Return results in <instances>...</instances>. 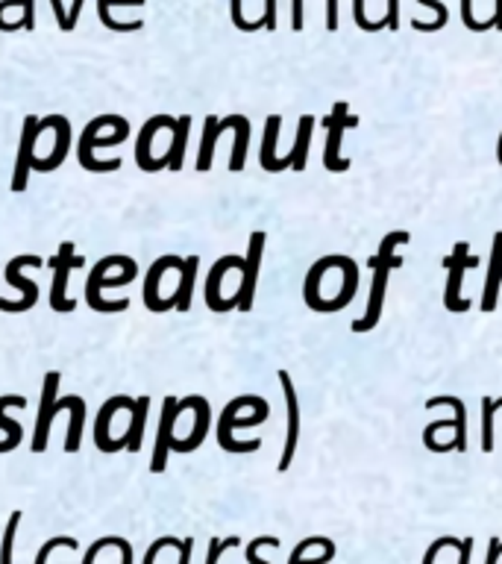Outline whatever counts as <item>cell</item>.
<instances>
[{
  "instance_id": "obj_22",
  "label": "cell",
  "mask_w": 502,
  "mask_h": 564,
  "mask_svg": "<svg viewBox=\"0 0 502 564\" xmlns=\"http://www.w3.org/2000/svg\"><path fill=\"white\" fill-rule=\"evenodd\" d=\"M148 412H150V397H138L132 400L129 405V438H127V450L129 453H138L141 444H144V424H148Z\"/></svg>"
},
{
  "instance_id": "obj_37",
  "label": "cell",
  "mask_w": 502,
  "mask_h": 564,
  "mask_svg": "<svg viewBox=\"0 0 502 564\" xmlns=\"http://www.w3.org/2000/svg\"><path fill=\"white\" fill-rule=\"evenodd\" d=\"M50 6H53V15H56L59 30H62V33H68V12H65L62 0H50Z\"/></svg>"
},
{
  "instance_id": "obj_6",
  "label": "cell",
  "mask_w": 502,
  "mask_h": 564,
  "mask_svg": "<svg viewBox=\"0 0 502 564\" xmlns=\"http://www.w3.org/2000/svg\"><path fill=\"white\" fill-rule=\"evenodd\" d=\"M59 395V371H50L45 376L42 385V405H38V417H36V432H33V453H45L47 441H50V424L65 405H68V397L56 400Z\"/></svg>"
},
{
  "instance_id": "obj_8",
  "label": "cell",
  "mask_w": 502,
  "mask_h": 564,
  "mask_svg": "<svg viewBox=\"0 0 502 564\" xmlns=\"http://www.w3.org/2000/svg\"><path fill=\"white\" fill-rule=\"evenodd\" d=\"M467 251H470L467 241H458L453 256L444 261L446 271H449V285H446V292H444V303H446L449 312H467V306H470V300L458 297V292H461V280H465V271L479 265V259L467 256Z\"/></svg>"
},
{
  "instance_id": "obj_26",
  "label": "cell",
  "mask_w": 502,
  "mask_h": 564,
  "mask_svg": "<svg viewBox=\"0 0 502 564\" xmlns=\"http://www.w3.org/2000/svg\"><path fill=\"white\" fill-rule=\"evenodd\" d=\"M189 129H191V118L182 115L177 118V127L170 133V148H168V168L170 170H179L185 162V141H189Z\"/></svg>"
},
{
  "instance_id": "obj_42",
  "label": "cell",
  "mask_w": 502,
  "mask_h": 564,
  "mask_svg": "<svg viewBox=\"0 0 502 564\" xmlns=\"http://www.w3.org/2000/svg\"><path fill=\"white\" fill-rule=\"evenodd\" d=\"M499 553H502V541L499 538H491V547H487V564H497Z\"/></svg>"
},
{
  "instance_id": "obj_18",
  "label": "cell",
  "mask_w": 502,
  "mask_h": 564,
  "mask_svg": "<svg viewBox=\"0 0 502 564\" xmlns=\"http://www.w3.org/2000/svg\"><path fill=\"white\" fill-rule=\"evenodd\" d=\"M12 405L24 409V405H26L24 395H4V397H0V429H6V441H0V453L15 450L18 444H21V438H24L21 424H15L12 417H6V409H12Z\"/></svg>"
},
{
  "instance_id": "obj_16",
  "label": "cell",
  "mask_w": 502,
  "mask_h": 564,
  "mask_svg": "<svg viewBox=\"0 0 502 564\" xmlns=\"http://www.w3.org/2000/svg\"><path fill=\"white\" fill-rule=\"evenodd\" d=\"M182 265V259L177 256H162L159 261H153L150 271H148V280H144V303H148L150 312H168L170 306L162 300V294H159V285H162V277L168 268H177Z\"/></svg>"
},
{
  "instance_id": "obj_17",
  "label": "cell",
  "mask_w": 502,
  "mask_h": 564,
  "mask_svg": "<svg viewBox=\"0 0 502 564\" xmlns=\"http://www.w3.org/2000/svg\"><path fill=\"white\" fill-rule=\"evenodd\" d=\"M232 129V115L218 121L215 115L206 118L203 124V141H200V156H197V170H209L211 168V159H215V141L220 138V133H227Z\"/></svg>"
},
{
  "instance_id": "obj_5",
  "label": "cell",
  "mask_w": 502,
  "mask_h": 564,
  "mask_svg": "<svg viewBox=\"0 0 502 564\" xmlns=\"http://www.w3.org/2000/svg\"><path fill=\"white\" fill-rule=\"evenodd\" d=\"M24 268H45V261L42 256H36V253H26V256H15L6 265V280L12 288H18L21 292V300H0V309L9 312V314H15V312H26V309H33L36 306V300H38V288L24 277Z\"/></svg>"
},
{
  "instance_id": "obj_31",
  "label": "cell",
  "mask_w": 502,
  "mask_h": 564,
  "mask_svg": "<svg viewBox=\"0 0 502 564\" xmlns=\"http://www.w3.org/2000/svg\"><path fill=\"white\" fill-rule=\"evenodd\" d=\"M56 547H68V549H77V541H74V538L71 535H56V538H50V541L42 547V549H38V553H36V564H47V556L53 553V549H56Z\"/></svg>"
},
{
  "instance_id": "obj_11",
  "label": "cell",
  "mask_w": 502,
  "mask_h": 564,
  "mask_svg": "<svg viewBox=\"0 0 502 564\" xmlns=\"http://www.w3.org/2000/svg\"><path fill=\"white\" fill-rule=\"evenodd\" d=\"M38 118L26 115L24 118V129H21V144H18V156H15V174H12V191H24L26 179H30L33 159H36V141H38Z\"/></svg>"
},
{
  "instance_id": "obj_33",
  "label": "cell",
  "mask_w": 502,
  "mask_h": 564,
  "mask_svg": "<svg viewBox=\"0 0 502 564\" xmlns=\"http://www.w3.org/2000/svg\"><path fill=\"white\" fill-rule=\"evenodd\" d=\"M259 547H280V538H273V535H261V538H256V541H250V547H247V561L250 564H268V561H259Z\"/></svg>"
},
{
  "instance_id": "obj_21",
  "label": "cell",
  "mask_w": 502,
  "mask_h": 564,
  "mask_svg": "<svg viewBox=\"0 0 502 564\" xmlns=\"http://www.w3.org/2000/svg\"><path fill=\"white\" fill-rule=\"evenodd\" d=\"M209 421H211V415H209V403H206L203 397H197V421H194L191 436H189V438H177L174 444H170V450L191 453V450L200 447L203 438H206V432H209Z\"/></svg>"
},
{
  "instance_id": "obj_3",
  "label": "cell",
  "mask_w": 502,
  "mask_h": 564,
  "mask_svg": "<svg viewBox=\"0 0 502 564\" xmlns=\"http://www.w3.org/2000/svg\"><path fill=\"white\" fill-rule=\"evenodd\" d=\"M118 261H121V256H106L88 273V280H86V303L95 312H124L129 306V300H103V285L121 288V285L136 280V273H138V268H129V271L121 273V277H109V271L118 265Z\"/></svg>"
},
{
  "instance_id": "obj_32",
  "label": "cell",
  "mask_w": 502,
  "mask_h": 564,
  "mask_svg": "<svg viewBox=\"0 0 502 564\" xmlns=\"http://www.w3.org/2000/svg\"><path fill=\"white\" fill-rule=\"evenodd\" d=\"M323 538H306V541H302L300 547H294L291 549V561L288 564H326L329 559H314V561H302V556H306V549L309 547H314V544H321Z\"/></svg>"
},
{
  "instance_id": "obj_10",
  "label": "cell",
  "mask_w": 502,
  "mask_h": 564,
  "mask_svg": "<svg viewBox=\"0 0 502 564\" xmlns=\"http://www.w3.org/2000/svg\"><path fill=\"white\" fill-rule=\"evenodd\" d=\"M177 412H179V400L165 397L162 415H159V429H156V447L150 458L153 474H162L168 467V453H170V444H174V429H177Z\"/></svg>"
},
{
  "instance_id": "obj_38",
  "label": "cell",
  "mask_w": 502,
  "mask_h": 564,
  "mask_svg": "<svg viewBox=\"0 0 502 564\" xmlns=\"http://www.w3.org/2000/svg\"><path fill=\"white\" fill-rule=\"evenodd\" d=\"M177 549H179V564H189L191 561V549H194V538H185V541H179Z\"/></svg>"
},
{
  "instance_id": "obj_36",
  "label": "cell",
  "mask_w": 502,
  "mask_h": 564,
  "mask_svg": "<svg viewBox=\"0 0 502 564\" xmlns=\"http://www.w3.org/2000/svg\"><path fill=\"white\" fill-rule=\"evenodd\" d=\"M21 27L30 33L36 27V6L33 0H24V12H21Z\"/></svg>"
},
{
  "instance_id": "obj_1",
  "label": "cell",
  "mask_w": 502,
  "mask_h": 564,
  "mask_svg": "<svg viewBox=\"0 0 502 564\" xmlns=\"http://www.w3.org/2000/svg\"><path fill=\"white\" fill-rule=\"evenodd\" d=\"M408 239H412V235L403 232V230L385 235V241H382L379 253L370 259V268H374V288H370V300H367L364 318H355V321H353V333H367V330H374V326L379 323V318H382V303H385L388 273H391L394 268L403 265V259H400V256H391V251H394L396 244L408 241Z\"/></svg>"
},
{
  "instance_id": "obj_24",
  "label": "cell",
  "mask_w": 502,
  "mask_h": 564,
  "mask_svg": "<svg viewBox=\"0 0 502 564\" xmlns=\"http://www.w3.org/2000/svg\"><path fill=\"white\" fill-rule=\"evenodd\" d=\"M68 412H71V424H68V436H65V453H77L79 441H83V421H86L83 397L68 395Z\"/></svg>"
},
{
  "instance_id": "obj_20",
  "label": "cell",
  "mask_w": 502,
  "mask_h": 564,
  "mask_svg": "<svg viewBox=\"0 0 502 564\" xmlns=\"http://www.w3.org/2000/svg\"><path fill=\"white\" fill-rule=\"evenodd\" d=\"M132 400L129 397H112L103 403V409L97 412V424H95V444L97 450L109 453V426H112V417L121 412V409H129Z\"/></svg>"
},
{
  "instance_id": "obj_4",
  "label": "cell",
  "mask_w": 502,
  "mask_h": 564,
  "mask_svg": "<svg viewBox=\"0 0 502 564\" xmlns=\"http://www.w3.org/2000/svg\"><path fill=\"white\" fill-rule=\"evenodd\" d=\"M247 403V397H238L232 400L227 409L220 412V424H218V444L227 453H253L261 447V441H235L232 438V429H241V426H256L261 421H268L271 412H259L253 417H238V412H241V405Z\"/></svg>"
},
{
  "instance_id": "obj_35",
  "label": "cell",
  "mask_w": 502,
  "mask_h": 564,
  "mask_svg": "<svg viewBox=\"0 0 502 564\" xmlns=\"http://www.w3.org/2000/svg\"><path fill=\"white\" fill-rule=\"evenodd\" d=\"M458 544H461V541H456V538H438V541H435V544L426 549V556H423V564H432L435 556H438L444 547H458Z\"/></svg>"
},
{
  "instance_id": "obj_14",
  "label": "cell",
  "mask_w": 502,
  "mask_h": 564,
  "mask_svg": "<svg viewBox=\"0 0 502 564\" xmlns=\"http://www.w3.org/2000/svg\"><path fill=\"white\" fill-rule=\"evenodd\" d=\"M244 265V259H238V256H223L215 268L209 271V280H206V306L211 312H230L235 306V300H223L220 297V282L223 277H227L230 271L235 268H241Z\"/></svg>"
},
{
  "instance_id": "obj_9",
  "label": "cell",
  "mask_w": 502,
  "mask_h": 564,
  "mask_svg": "<svg viewBox=\"0 0 502 564\" xmlns=\"http://www.w3.org/2000/svg\"><path fill=\"white\" fill-rule=\"evenodd\" d=\"M261 253H264V232H253L247 259H244V265H241V285H238V292H235V309H241V312L253 309L256 280H259V268H261Z\"/></svg>"
},
{
  "instance_id": "obj_28",
  "label": "cell",
  "mask_w": 502,
  "mask_h": 564,
  "mask_svg": "<svg viewBox=\"0 0 502 564\" xmlns=\"http://www.w3.org/2000/svg\"><path fill=\"white\" fill-rule=\"evenodd\" d=\"M276 136H280V115H271L264 124V144H261V168L276 170Z\"/></svg>"
},
{
  "instance_id": "obj_7",
  "label": "cell",
  "mask_w": 502,
  "mask_h": 564,
  "mask_svg": "<svg viewBox=\"0 0 502 564\" xmlns=\"http://www.w3.org/2000/svg\"><path fill=\"white\" fill-rule=\"evenodd\" d=\"M83 265V259L74 256V244L71 241H65L59 247V256L53 259V288H50V306L56 309V312H74V300L68 297V277H71V271Z\"/></svg>"
},
{
  "instance_id": "obj_40",
  "label": "cell",
  "mask_w": 502,
  "mask_h": 564,
  "mask_svg": "<svg viewBox=\"0 0 502 564\" xmlns=\"http://www.w3.org/2000/svg\"><path fill=\"white\" fill-rule=\"evenodd\" d=\"M83 4H86V0H74V4H71V12H68V30H74V27H77L79 12H83Z\"/></svg>"
},
{
  "instance_id": "obj_39",
  "label": "cell",
  "mask_w": 502,
  "mask_h": 564,
  "mask_svg": "<svg viewBox=\"0 0 502 564\" xmlns=\"http://www.w3.org/2000/svg\"><path fill=\"white\" fill-rule=\"evenodd\" d=\"M232 24H235L238 30L247 33V21L241 18V0H232Z\"/></svg>"
},
{
  "instance_id": "obj_34",
  "label": "cell",
  "mask_w": 502,
  "mask_h": 564,
  "mask_svg": "<svg viewBox=\"0 0 502 564\" xmlns=\"http://www.w3.org/2000/svg\"><path fill=\"white\" fill-rule=\"evenodd\" d=\"M177 544H179L177 538H159V541H153V544H150L148 553H144V564H156V556L162 553L165 547H177Z\"/></svg>"
},
{
  "instance_id": "obj_2",
  "label": "cell",
  "mask_w": 502,
  "mask_h": 564,
  "mask_svg": "<svg viewBox=\"0 0 502 564\" xmlns=\"http://www.w3.org/2000/svg\"><path fill=\"white\" fill-rule=\"evenodd\" d=\"M109 124V115H100L95 118L86 129H83V136H79V144H77V159L79 165H83L86 170H91V174H109V170H118L121 168V159H97L95 150L97 148H109V144H121L127 141L129 136V124L124 127H118L112 136H106L100 138V129Z\"/></svg>"
},
{
  "instance_id": "obj_27",
  "label": "cell",
  "mask_w": 502,
  "mask_h": 564,
  "mask_svg": "<svg viewBox=\"0 0 502 564\" xmlns=\"http://www.w3.org/2000/svg\"><path fill=\"white\" fill-rule=\"evenodd\" d=\"M247 138H250V121L244 115H235V148L230 156V170H241L247 159Z\"/></svg>"
},
{
  "instance_id": "obj_23",
  "label": "cell",
  "mask_w": 502,
  "mask_h": 564,
  "mask_svg": "<svg viewBox=\"0 0 502 564\" xmlns=\"http://www.w3.org/2000/svg\"><path fill=\"white\" fill-rule=\"evenodd\" d=\"M197 268H200V256H189L179 268V288H177V306L179 312L191 309V297H194V280H197Z\"/></svg>"
},
{
  "instance_id": "obj_12",
  "label": "cell",
  "mask_w": 502,
  "mask_h": 564,
  "mask_svg": "<svg viewBox=\"0 0 502 564\" xmlns=\"http://www.w3.org/2000/svg\"><path fill=\"white\" fill-rule=\"evenodd\" d=\"M280 383H282V391H285V405H288V438H285V450H282V458H280V470L285 474L291 458L297 453V438H300V400H297V391H294V383H291L288 371H280Z\"/></svg>"
},
{
  "instance_id": "obj_29",
  "label": "cell",
  "mask_w": 502,
  "mask_h": 564,
  "mask_svg": "<svg viewBox=\"0 0 502 564\" xmlns=\"http://www.w3.org/2000/svg\"><path fill=\"white\" fill-rule=\"evenodd\" d=\"M21 508H15L9 515V523L4 529V541H0V564H12V549H15V535H18V527H21Z\"/></svg>"
},
{
  "instance_id": "obj_41",
  "label": "cell",
  "mask_w": 502,
  "mask_h": 564,
  "mask_svg": "<svg viewBox=\"0 0 502 564\" xmlns=\"http://www.w3.org/2000/svg\"><path fill=\"white\" fill-rule=\"evenodd\" d=\"M461 556H458V564H470V553H473V538H465V541H461Z\"/></svg>"
},
{
  "instance_id": "obj_19",
  "label": "cell",
  "mask_w": 502,
  "mask_h": 564,
  "mask_svg": "<svg viewBox=\"0 0 502 564\" xmlns=\"http://www.w3.org/2000/svg\"><path fill=\"white\" fill-rule=\"evenodd\" d=\"M53 124H56V144H53V153L47 159L36 162L33 168L42 170V174H50V170H56L62 165V159L68 156V144H71V127H68V118L62 115H53Z\"/></svg>"
},
{
  "instance_id": "obj_25",
  "label": "cell",
  "mask_w": 502,
  "mask_h": 564,
  "mask_svg": "<svg viewBox=\"0 0 502 564\" xmlns=\"http://www.w3.org/2000/svg\"><path fill=\"white\" fill-rule=\"evenodd\" d=\"M502 280V232H497L494 239V253H491V273H487V292L482 300V309L485 312H494L497 309V288Z\"/></svg>"
},
{
  "instance_id": "obj_30",
  "label": "cell",
  "mask_w": 502,
  "mask_h": 564,
  "mask_svg": "<svg viewBox=\"0 0 502 564\" xmlns=\"http://www.w3.org/2000/svg\"><path fill=\"white\" fill-rule=\"evenodd\" d=\"M238 544H241V538H223V541H220V538H211V541H209V553H206V564H218L220 561V556L223 553H227V549H235Z\"/></svg>"
},
{
  "instance_id": "obj_15",
  "label": "cell",
  "mask_w": 502,
  "mask_h": 564,
  "mask_svg": "<svg viewBox=\"0 0 502 564\" xmlns=\"http://www.w3.org/2000/svg\"><path fill=\"white\" fill-rule=\"evenodd\" d=\"M355 124V118L350 115L347 118V103H338V107L333 109V115L326 118V133H329V141H326V153H323V162L329 170H347V165H341L335 159V148H341V136H343V129L353 127Z\"/></svg>"
},
{
  "instance_id": "obj_13",
  "label": "cell",
  "mask_w": 502,
  "mask_h": 564,
  "mask_svg": "<svg viewBox=\"0 0 502 564\" xmlns=\"http://www.w3.org/2000/svg\"><path fill=\"white\" fill-rule=\"evenodd\" d=\"M177 124V118H168V115H156V118H150L148 124L141 127V133H138V144H136V162H138V168L141 170H162V168H168V162L165 159H153L150 156V144H153V138H156V133L159 129H165V127H174Z\"/></svg>"
}]
</instances>
